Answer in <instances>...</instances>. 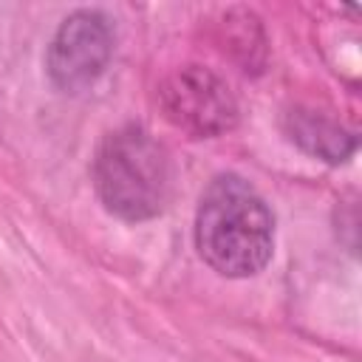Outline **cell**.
<instances>
[{
    "label": "cell",
    "instance_id": "4",
    "mask_svg": "<svg viewBox=\"0 0 362 362\" xmlns=\"http://www.w3.org/2000/svg\"><path fill=\"white\" fill-rule=\"evenodd\" d=\"M113 54V31L102 11H74L48 45V76L57 88L76 93L93 85Z\"/></svg>",
    "mask_w": 362,
    "mask_h": 362
},
{
    "label": "cell",
    "instance_id": "5",
    "mask_svg": "<svg viewBox=\"0 0 362 362\" xmlns=\"http://www.w3.org/2000/svg\"><path fill=\"white\" fill-rule=\"evenodd\" d=\"M288 136L303 150L325 158V161H345V156L354 150V136L345 133L339 124L325 122L314 113H291L288 116Z\"/></svg>",
    "mask_w": 362,
    "mask_h": 362
},
{
    "label": "cell",
    "instance_id": "2",
    "mask_svg": "<svg viewBox=\"0 0 362 362\" xmlns=\"http://www.w3.org/2000/svg\"><path fill=\"white\" fill-rule=\"evenodd\" d=\"M170 156L141 127L110 133L93 158V184L107 212L124 221L156 218L170 198Z\"/></svg>",
    "mask_w": 362,
    "mask_h": 362
},
{
    "label": "cell",
    "instance_id": "3",
    "mask_svg": "<svg viewBox=\"0 0 362 362\" xmlns=\"http://www.w3.org/2000/svg\"><path fill=\"white\" fill-rule=\"evenodd\" d=\"M164 116L195 139L221 136L238 122V102L229 85L201 65H187L164 79L158 88Z\"/></svg>",
    "mask_w": 362,
    "mask_h": 362
},
{
    "label": "cell",
    "instance_id": "1",
    "mask_svg": "<svg viewBox=\"0 0 362 362\" xmlns=\"http://www.w3.org/2000/svg\"><path fill=\"white\" fill-rule=\"evenodd\" d=\"M195 246L223 277L257 274L274 249V215L240 175H218L201 195Z\"/></svg>",
    "mask_w": 362,
    "mask_h": 362
}]
</instances>
